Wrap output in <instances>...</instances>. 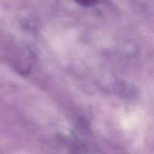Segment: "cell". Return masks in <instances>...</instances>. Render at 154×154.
I'll list each match as a JSON object with an SVG mask.
<instances>
[{"instance_id": "obj_1", "label": "cell", "mask_w": 154, "mask_h": 154, "mask_svg": "<svg viewBox=\"0 0 154 154\" xmlns=\"http://www.w3.org/2000/svg\"><path fill=\"white\" fill-rule=\"evenodd\" d=\"M80 5L84 6V7H89L92 6L97 2V0H75Z\"/></svg>"}]
</instances>
